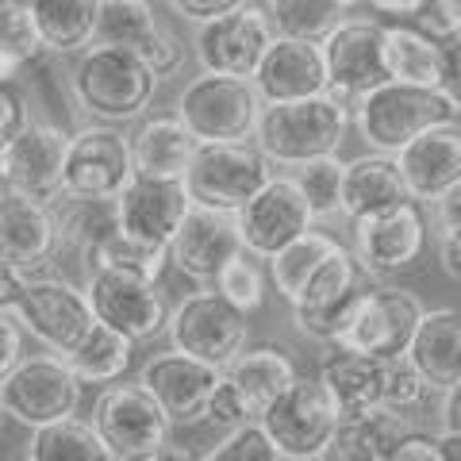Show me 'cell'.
Returning a JSON list of instances; mask_svg holds the SVG:
<instances>
[{
	"label": "cell",
	"instance_id": "cell-1",
	"mask_svg": "<svg viewBox=\"0 0 461 461\" xmlns=\"http://www.w3.org/2000/svg\"><path fill=\"white\" fill-rule=\"evenodd\" d=\"M354 127V112L330 93L296 100V104H269L258 115L254 147L262 150L269 166H285L288 173L320 162V158H339L346 131Z\"/></svg>",
	"mask_w": 461,
	"mask_h": 461
},
{
	"label": "cell",
	"instance_id": "cell-2",
	"mask_svg": "<svg viewBox=\"0 0 461 461\" xmlns=\"http://www.w3.org/2000/svg\"><path fill=\"white\" fill-rule=\"evenodd\" d=\"M69 89H74L77 104L96 123L123 127L150 112L158 96V77L131 50L93 42L85 54H77L74 74H69Z\"/></svg>",
	"mask_w": 461,
	"mask_h": 461
},
{
	"label": "cell",
	"instance_id": "cell-3",
	"mask_svg": "<svg viewBox=\"0 0 461 461\" xmlns=\"http://www.w3.org/2000/svg\"><path fill=\"white\" fill-rule=\"evenodd\" d=\"M457 120L450 100L438 89H411V85H381L377 93L357 100L354 108V131L362 135L369 154L396 158L403 147H411L430 127Z\"/></svg>",
	"mask_w": 461,
	"mask_h": 461
},
{
	"label": "cell",
	"instance_id": "cell-4",
	"mask_svg": "<svg viewBox=\"0 0 461 461\" xmlns=\"http://www.w3.org/2000/svg\"><path fill=\"white\" fill-rule=\"evenodd\" d=\"M423 300L403 285H373L362 288L354 300L350 315H346L342 335L335 339L330 350H346L357 357H373V362H384V357H400L408 354V346L420 330L423 320Z\"/></svg>",
	"mask_w": 461,
	"mask_h": 461
},
{
	"label": "cell",
	"instance_id": "cell-5",
	"mask_svg": "<svg viewBox=\"0 0 461 461\" xmlns=\"http://www.w3.org/2000/svg\"><path fill=\"white\" fill-rule=\"evenodd\" d=\"M269 177H273V166L254 142H200L181 185L189 193L193 208L239 215L242 204H250L262 193V185Z\"/></svg>",
	"mask_w": 461,
	"mask_h": 461
},
{
	"label": "cell",
	"instance_id": "cell-6",
	"mask_svg": "<svg viewBox=\"0 0 461 461\" xmlns=\"http://www.w3.org/2000/svg\"><path fill=\"white\" fill-rule=\"evenodd\" d=\"M166 330H169V350L223 373L247 350L250 315L230 308L215 288H196L169 312Z\"/></svg>",
	"mask_w": 461,
	"mask_h": 461
},
{
	"label": "cell",
	"instance_id": "cell-7",
	"mask_svg": "<svg viewBox=\"0 0 461 461\" xmlns=\"http://www.w3.org/2000/svg\"><path fill=\"white\" fill-rule=\"evenodd\" d=\"M89 427L115 461H142L169 446V420L139 381L104 384L93 400Z\"/></svg>",
	"mask_w": 461,
	"mask_h": 461
},
{
	"label": "cell",
	"instance_id": "cell-8",
	"mask_svg": "<svg viewBox=\"0 0 461 461\" xmlns=\"http://www.w3.org/2000/svg\"><path fill=\"white\" fill-rule=\"evenodd\" d=\"M173 115L196 142H250L262 100L250 81L200 74L181 89Z\"/></svg>",
	"mask_w": 461,
	"mask_h": 461
},
{
	"label": "cell",
	"instance_id": "cell-9",
	"mask_svg": "<svg viewBox=\"0 0 461 461\" xmlns=\"http://www.w3.org/2000/svg\"><path fill=\"white\" fill-rule=\"evenodd\" d=\"M81 403V381L66 369L62 357L32 354L0 381V411L32 430L74 420Z\"/></svg>",
	"mask_w": 461,
	"mask_h": 461
},
{
	"label": "cell",
	"instance_id": "cell-10",
	"mask_svg": "<svg viewBox=\"0 0 461 461\" xmlns=\"http://www.w3.org/2000/svg\"><path fill=\"white\" fill-rule=\"evenodd\" d=\"M277 39L269 23L266 5L254 0H239L227 16L196 27L193 35V54L200 62V74L212 77H235V81H254L258 66Z\"/></svg>",
	"mask_w": 461,
	"mask_h": 461
},
{
	"label": "cell",
	"instance_id": "cell-11",
	"mask_svg": "<svg viewBox=\"0 0 461 461\" xmlns=\"http://www.w3.org/2000/svg\"><path fill=\"white\" fill-rule=\"evenodd\" d=\"M12 315L54 357H69L74 350H81L85 339L96 330V315L85 300V288L62 277H27L23 296Z\"/></svg>",
	"mask_w": 461,
	"mask_h": 461
},
{
	"label": "cell",
	"instance_id": "cell-12",
	"mask_svg": "<svg viewBox=\"0 0 461 461\" xmlns=\"http://www.w3.org/2000/svg\"><path fill=\"white\" fill-rule=\"evenodd\" d=\"M131 135L123 127L89 123L69 131L62 193L89 196V200H115L120 189L131 181Z\"/></svg>",
	"mask_w": 461,
	"mask_h": 461
},
{
	"label": "cell",
	"instance_id": "cell-13",
	"mask_svg": "<svg viewBox=\"0 0 461 461\" xmlns=\"http://www.w3.org/2000/svg\"><path fill=\"white\" fill-rule=\"evenodd\" d=\"M258 427L266 430V438L273 442L277 457L315 461L323 454V446L330 442V435L339 430V411L320 381L300 377L262 420H258Z\"/></svg>",
	"mask_w": 461,
	"mask_h": 461
},
{
	"label": "cell",
	"instance_id": "cell-14",
	"mask_svg": "<svg viewBox=\"0 0 461 461\" xmlns=\"http://www.w3.org/2000/svg\"><path fill=\"white\" fill-rule=\"evenodd\" d=\"M384 23L369 16H350L323 42V66H327V93L342 100L346 108H357V100L388 85L384 74Z\"/></svg>",
	"mask_w": 461,
	"mask_h": 461
},
{
	"label": "cell",
	"instance_id": "cell-15",
	"mask_svg": "<svg viewBox=\"0 0 461 461\" xmlns=\"http://www.w3.org/2000/svg\"><path fill=\"white\" fill-rule=\"evenodd\" d=\"M85 300H89L100 327H108L112 335L127 339L131 346L158 339L169 323L162 288L150 281H139L131 273H115V269L93 273L85 281Z\"/></svg>",
	"mask_w": 461,
	"mask_h": 461
},
{
	"label": "cell",
	"instance_id": "cell-16",
	"mask_svg": "<svg viewBox=\"0 0 461 461\" xmlns=\"http://www.w3.org/2000/svg\"><path fill=\"white\" fill-rule=\"evenodd\" d=\"M239 220V235H242V250L250 258H277L285 247H293L300 235H308L315 227L312 208L300 185L293 181V173H273V177L262 185L250 204H242Z\"/></svg>",
	"mask_w": 461,
	"mask_h": 461
},
{
	"label": "cell",
	"instance_id": "cell-17",
	"mask_svg": "<svg viewBox=\"0 0 461 461\" xmlns=\"http://www.w3.org/2000/svg\"><path fill=\"white\" fill-rule=\"evenodd\" d=\"M100 47H120L131 50L147 62L150 74L162 81L173 77L185 66V42L173 27L158 23L154 8L142 0H100V27H96Z\"/></svg>",
	"mask_w": 461,
	"mask_h": 461
},
{
	"label": "cell",
	"instance_id": "cell-18",
	"mask_svg": "<svg viewBox=\"0 0 461 461\" xmlns=\"http://www.w3.org/2000/svg\"><path fill=\"white\" fill-rule=\"evenodd\" d=\"M354 227V262L357 273L369 277H396L408 273L411 266H420V258L427 250V220L420 204H400L373 220L350 223Z\"/></svg>",
	"mask_w": 461,
	"mask_h": 461
},
{
	"label": "cell",
	"instance_id": "cell-19",
	"mask_svg": "<svg viewBox=\"0 0 461 461\" xmlns=\"http://www.w3.org/2000/svg\"><path fill=\"white\" fill-rule=\"evenodd\" d=\"M69 131L58 123H27L20 139L0 154V189L32 196L39 204H54L62 196Z\"/></svg>",
	"mask_w": 461,
	"mask_h": 461
},
{
	"label": "cell",
	"instance_id": "cell-20",
	"mask_svg": "<svg viewBox=\"0 0 461 461\" xmlns=\"http://www.w3.org/2000/svg\"><path fill=\"white\" fill-rule=\"evenodd\" d=\"M357 293H362V285H357V262H354L350 247H339L315 269V277L308 281V288L300 293L296 308H293L300 335L330 350L335 339L342 335L346 315H350Z\"/></svg>",
	"mask_w": 461,
	"mask_h": 461
},
{
	"label": "cell",
	"instance_id": "cell-21",
	"mask_svg": "<svg viewBox=\"0 0 461 461\" xmlns=\"http://www.w3.org/2000/svg\"><path fill=\"white\" fill-rule=\"evenodd\" d=\"M189 212L193 204L181 181H158V177H142V173H131V181L115 196L120 230L135 242H147V247L169 250L173 235H177V227L185 223Z\"/></svg>",
	"mask_w": 461,
	"mask_h": 461
},
{
	"label": "cell",
	"instance_id": "cell-22",
	"mask_svg": "<svg viewBox=\"0 0 461 461\" xmlns=\"http://www.w3.org/2000/svg\"><path fill=\"white\" fill-rule=\"evenodd\" d=\"M223 373L208 369L185 357L177 350L154 354L147 366L139 369V384L150 393V400L162 408L169 427H185V423H200L208 411V400L215 393Z\"/></svg>",
	"mask_w": 461,
	"mask_h": 461
},
{
	"label": "cell",
	"instance_id": "cell-23",
	"mask_svg": "<svg viewBox=\"0 0 461 461\" xmlns=\"http://www.w3.org/2000/svg\"><path fill=\"white\" fill-rule=\"evenodd\" d=\"M239 254H242L239 220L212 208H193L169 242V266L196 285H215L223 266Z\"/></svg>",
	"mask_w": 461,
	"mask_h": 461
},
{
	"label": "cell",
	"instance_id": "cell-24",
	"mask_svg": "<svg viewBox=\"0 0 461 461\" xmlns=\"http://www.w3.org/2000/svg\"><path fill=\"white\" fill-rule=\"evenodd\" d=\"M250 85L258 100H262V108L323 96L327 93L323 47L300 42V39H273Z\"/></svg>",
	"mask_w": 461,
	"mask_h": 461
},
{
	"label": "cell",
	"instance_id": "cell-25",
	"mask_svg": "<svg viewBox=\"0 0 461 461\" xmlns=\"http://www.w3.org/2000/svg\"><path fill=\"white\" fill-rule=\"evenodd\" d=\"M58 254L54 212L32 196L0 189V262L32 277Z\"/></svg>",
	"mask_w": 461,
	"mask_h": 461
},
{
	"label": "cell",
	"instance_id": "cell-26",
	"mask_svg": "<svg viewBox=\"0 0 461 461\" xmlns=\"http://www.w3.org/2000/svg\"><path fill=\"white\" fill-rule=\"evenodd\" d=\"M396 169L403 177L411 204H435V200L461 181V120L430 127L427 135H420L411 147H403L396 154Z\"/></svg>",
	"mask_w": 461,
	"mask_h": 461
},
{
	"label": "cell",
	"instance_id": "cell-27",
	"mask_svg": "<svg viewBox=\"0 0 461 461\" xmlns=\"http://www.w3.org/2000/svg\"><path fill=\"white\" fill-rule=\"evenodd\" d=\"M54 239H58V254L69 258L85 281L93 277L96 254L100 247L120 230V220H115V200H89V196H58L54 204Z\"/></svg>",
	"mask_w": 461,
	"mask_h": 461
},
{
	"label": "cell",
	"instance_id": "cell-28",
	"mask_svg": "<svg viewBox=\"0 0 461 461\" xmlns=\"http://www.w3.org/2000/svg\"><path fill=\"white\" fill-rule=\"evenodd\" d=\"M400 204H411L403 177L396 169V158L384 154H362L342 162V196H339V215H346L350 223L373 220Z\"/></svg>",
	"mask_w": 461,
	"mask_h": 461
},
{
	"label": "cell",
	"instance_id": "cell-29",
	"mask_svg": "<svg viewBox=\"0 0 461 461\" xmlns=\"http://www.w3.org/2000/svg\"><path fill=\"white\" fill-rule=\"evenodd\" d=\"M320 381L327 388L330 403L339 411V423L366 420V415L384 411L381 400V362L373 357H357L346 350H330L320 362Z\"/></svg>",
	"mask_w": 461,
	"mask_h": 461
},
{
	"label": "cell",
	"instance_id": "cell-30",
	"mask_svg": "<svg viewBox=\"0 0 461 461\" xmlns=\"http://www.w3.org/2000/svg\"><path fill=\"white\" fill-rule=\"evenodd\" d=\"M223 377L235 384V393L247 400V408L254 415V423L277 403L288 388H293L300 377H296V366L281 346L273 342H262V346H247L235 362L223 369Z\"/></svg>",
	"mask_w": 461,
	"mask_h": 461
},
{
	"label": "cell",
	"instance_id": "cell-31",
	"mask_svg": "<svg viewBox=\"0 0 461 461\" xmlns=\"http://www.w3.org/2000/svg\"><path fill=\"white\" fill-rule=\"evenodd\" d=\"M408 357L435 393L454 388L461 381V312L457 308L423 312L420 330H415L408 346Z\"/></svg>",
	"mask_w": 461,
	"mask_h": 461
},
{
	"label": "cell",
	"instance_id": "cell-32",
	"mask_svg": "<svg viewBox=\"0 0 461 461\" xmlns=\"http://www.w3.org/2000/svg\"><path fill=\"white\" fill-rule=\"evenodd\" d=\"M196 147L200 142L185 131V123L177 115H150V120H142L139 131L131 135V166H135V173H142V177L181 181Z\"/></svg>",
	"mask_w": 461,
	"mask_h": 461
},
{
	"label": "cell",
	"instance_id": "cell-33",
	"mask_svg": "<svg viewBox=\"0 0 461 461\" xmlns=\"http://www.w3.org/2000/svg\"><path fill=\"white\" fill-rule=\"evenodd\" d=\"M32 27L50 54H85L96 42L100 0H35Z\"/></svg>",
	"mask_w": 461,
	"mask_h": 461
},
{
	"label": "cell",
	"instance_id": "cell-34",
	"mask_svg": "<svg viewBox=\"0 0 461 461\" xmlns=\"http://www.w3.org/2000/svg\"><path fill=\"white\" fill-rule=\"evenodd\" d=\"M384 74L393 85H411V89H438L442 77V47L420 35L411 23L384 27Z\"/></svg>",
	"mask_w": 461,
	"mask_h": 461
},
{
	"label": "cell",
	"instance_id": "cell-35",
	"mask_svg": "<svg viewBox=\"0 0 461 461\" xmlns=\"http://www.w3.org/2000/svg\"><path fill=\"white\" fill-rule=\"evenodd\" d=\"M408 430H411V423L393 411H377V415H366V420L339 423V430L330 435V442L323 446V454L315 461H384Z\"/></svg>",
	"mask_w": 461,
	"mask_h": 461
},
{
	"label": "cell",
	"instance_id": "cell-36",
	"mask_svg": "<svg viewBox=\"0 0 461 461\" xmlns=\"http://www.w3.org/2000/svg\"><path fill=\"white\" fill-rule=\"evenodd\" d=\"M342 247V242L335 235H327V230L312 227L308 235H300L293 247H285L277 258H269V285L273 293H281V300L288 308H296L300 293L308 288V281L315 277V269H320L330 254H335Z\"/></svg>",
	"mask_w": 461,
	"mask_h": 461
},
{
	"label": "cell",
	"instance_id": "cell-37",
	"mask_svg": "<svg viewBox=\"0 0 461 461\" xmlns=\"http://www.w3.org/2000/svg\"><path fill=\"white\" fill-rule=\"evenodd\" d=\"M266 12L277 39H300L323 47L327 35L342 27L357 8L346 0H273V5H266Z\"/></svg>",
	"mask_w": 461,
	"mask_h": 461
},
{
	"label": "cell",
	"instance_id": "cell-38",
	"mask_svg": "<svg viewBox=\"0 0 461 461\" xmlns=\"http://www.w3.org/2000/svg\"><path fill=\"white\" fill-rule=\"evenodd\" d=\"M62 362H66V369L74 373L81 384H115V381H123L127 369H131L135 346L127 339H120V335H112L108 327L96 323V330L85 339L81 350L62 357Z\"/></svg>",
	"mask_w": 461,
	"mask_h": 461
},
{
	"label": "cell",
	"instance_id": "cell-39",
	"mask_svg": "<svg viewBox=\"0 0 461 461\" xmlns=\"http://www.w3.org/2000/svg\"><path fill=\"white\" fill-rule=\"evenodd\" d=\"M27 461H112V454L96 438L89 420L74 415V420L35 430L27 442Z\"/></svg>",
	"mask_w": 461,
	"mask_h": 461
},
{
	"label": "cell",
	"instance_id": "cell-40",
	"mask_svg": "<svg viewBox=\"0 0 461 461\" xmlns=\"http://www.w3.org/2000/svg\"><path fill=\"white\" fill-rule=\"evenodd\" d=\"M100 269L131 273V277H139V281L158 285L162 273L169 269V250L166 247H147V242H135V239H127L123 230H115L96 254L93 273H100Z\"/></svg>",
	"mask_w": 461,
	"mask_h": 461
},
{
	"label": "cell",
	"instance_id": "cell-41",
	"mask_svg": "<svg viewBox=\"0 0 461 461\" xmlns=\"http://www.w3.org/2000/svg\"><path fill=\"white\" fill-rule=\"evenodd\" d=\"M430 396H438V393L423 381V373L411 366L408 354L384 357V362H381V400H384V411L403 415V420H408V411H420Z\"/></svg>",
	"mask_w": 461,
	"mask_h": 461
},
{
	"label": "cell",
	"instance_id": "cell-42",
	"mask_svg": "<svg viewBox=\"0 0 461 461\" xmlns=\"http://www.w3.org/2000/svg\"><path fill=\"white\" fill-rule=\"evenodd\" d=\"M266 285L269 277L262 273V266H258V258H250L247 250H242L239 258H230V262L223 266V273L215 277V293H220L230 308H239L242 315H250L262 308L266 300Z\"/></svg>",
	"mask_w": 461,
	"mask_h": 461
},
{
	"label": "cell",
	"instance_id": "cell-43",
	"mask_svg": "<svg viewBox=\"0 0 461 461\" xmlns=\"http://www.w3.org/2000/svg\"><path fill=\"white\" fill-rule=\"evenodd\" d=\"M293 181L300 185V193H304L315 223L339 215V196H342V162L339 158H320V162L293 169Z\"/></svg>",
	"mask_w": 461,
	"mask_h": 461
},
{
	"label": "cell",
	"instance_id": "cell-44",
	"mask_svg": "<svg viewBox=\"0 0 461 461\" xmlns=\"http://www.w3.org/2000/svg\"><path fill=\"white\" fill-rule=\"evenodd\" d=\"M0 54L16 58V62L32 66L39 62L42 54V42L32 27V8L16 5V0H0Z\"/></svg>",
	"mask_w": 461,
	"mask_h": 461
},
{
	"label": "cell",
	"instance_id": "cell-45",
	"mask_svg": "<svg viewBox=\"0 0 461 461\" xmlns=\"http://www.w3.org/2000/svg\"><path fill=\"white\" fill-rule=\"evenodd\" d=\"M200 461H277V450L266 438V430L250 423V427H239L230 435H223Z\"/></svg>",
	"mask_w": 461,
	"mask_h": 461
},
{
	"label": "cell",
	"instance_id": "cell-46",
	"mask_svg": "<svg viewBox=\"0 0 461 461\" xmlns=\"http://www.w3.org/2000/svg\"><path fill=\"white\" fill-rule=\"evenodd\" d=\"M204 420H208L212 427H220L223 435H230V430H239V427H250L254 415H250V408H247V400L235 393V384H230L227 377H220V384H215V393H212V400H208Z\"/></svg>",
	"mask_w": 461,
	"mask_h": 461
},
{
	"label": "cell",
	"instance_id": "cell-47",
	"mask_svg": "<svg viewBox=\"0 0 461 461\" xmlns=\"http://www.w3.org/2000/svg\"><path fill=\"white\" fill-rule=\"evenodd\" d=\"M411 27L430 42H450L457 35V16H454V0H423L420 16L411 20Z\"/></svg>",
	"mask_w": 461,
	"mask_h": 461
},
{
	"label": "cell",
	"instance_id": "cell-48",
	"mask_svg": "<svg viewBox=\"0 0 461 461\" xmlns=\"http://www.w3.org/2000/svg\"><path fill=\"white\" fill-rule=\"evenodd\" d=\"M32 123L27 120V96L12 85H0V154L20 139V131Z\"/></svg>",
	"mask_w": 461,
	"mask_h": 461
},
{
	"label": "cell",
	"instance_id": "cell-49",
	"mask_svg": "<svg viewBox=\"0 0 461 461\" xmlns=\"http://www.w3.org/2000/svg\"><path fill=\"white\" fill-rule=\"evenodd\" d=\"M438 93L450 100L454 115H461V35L450 42H442V77H438Z\"/></svg>",
	"mask_w": 461,
	"mask_h": 461
},
{
	"label": "cell",
	"instance_id": "cell-50",
	"mask_svg": "<svg viewBox=\"0 0 461 461\" xmlns=\"http://www.w3.org/2000/svg\"><path fill=\"white\" fill-rule=\"evenodd\" d=\"M23 362V327L12 312H0V381Z\"/></svg>",
	"mask_w": 461,
	"mask_h": 461
},
{
	"label": "cell",
	"instance_id": "cell-51",
	"mask_svg": "<svg viewBox=\"0 0 461 461\" xmlns=\"http://www.w3.org/2000/svg\"><path fill=\"white\" fill-rule=\"evenodd\" d=\"M384 461H446L442 450H438V438L435 435H427V430H408L396 446H393V454H388Z\"/></svg>",
	"mask_w": 461,
	"mask_h": 461
},
{
	"label": "cell",
	"instance_id": "cell-52",
	"mask_svg": "<svg viewBox=\"0 0 461 461\" xmlns=\"http://www.w3.org/2000/svg\"><path fill=\"white\" fill-rule=\"evenodd\" d=\"M239 0H173V12L177 16H185V20H193L196 27H204V23H212V20H220V16H227L230 8H235Z\"/></svg>",
	"mask_w": 461,
	"mask_h": 461
},
{
	"label": "cell",
	"instance_id": "cell-53",
	"mask_svg": "<svg viewBox=\"0 0 461 461\" xmlns=\"http://www.w3.org/2000/svg\"><path fill=\"white\" fill-rule=\"evenodd\" d=\"M430 215H435V227L438 235H446V230H457L461 227V181L450 185L435 204H430Z\"/></svg>",
	"mask_w": 461,
	"mask_h": 461
},
{
	"label": "cell",
	"instance_id": "cell-54",
	"mask_svg": "<svg viewBox=\"0 0 461 461\" xmlns=\"http://www.w3.org/2000/svg\"><path fill=\"white\" fill-rule=\"evenodd\" d=\"M438 262H442V273H446V277L461 281V227H457V230H446V235H438Z\"/></svg>",
	"mask_w": 461,
	"mask_h": 461
},
{
	"label": "cell",
	"instance_id": "cell-55",
	"mask_svg": "<svg viewBox=\"0 0 461 461\" xmlns=\"http://www.w3.org/2000/svg\"><path fill=\"white\" fill-rule=\"evenodd\" d=\"M23 285H27V277H20L16 269H8L5 262H0V312H16L20 296H23Z\"/></svg>",
	"mask_w": 461,
	"mask_h": 461
},
{
	"label": "cell",
	"instance_id": "cell-56",
	"mask_svg": "<svg viewBox=\"0 0 461 461\" xmlns=\"http://www.w3.org/2000/svg\"><path fill=\"white\" fill-rule=\"evenodd\" d=\"M423 8V0H373L369 12H377V16H403V20H415Z\"/></svg>",
	"mask_w": 461,
	"mask_h": 461
},
{
	"label": "cell",
	"instance_id": "cell-57",
	"mask_svg": "<svg viewBox=\"0 0 461 461\" xmlns=\"http://www.w3.org/2000/svg\"><path fill=\"white\" fill-rule=\"evenodd\" d=\"M142 461H196L193 450H185V446H162V450H154L150 457H142Z\"/></svg>",
	"mask_w": 461,
	"mask_h": 461
},
{
	"label": "cell",
	"instance_id": "cell-58",
	"mask_svg": "<svg viewBox=\"0 0 461 461\" xmlns=\"http://www.w3.org/2000/svg\"><path fill=\"white\" fill-rule=\"evenodd\" d=\"M446 461H461V435H435Z\"/></svg>",
	"mask_w": 461,
	"mask_h": 461
},
{
	"label": "cell",
	"instance_id": "cell-59",
	"mask_svg": "<svg viewBox=\"0 0 461 461\" xmlns=\"http://www.w3.org/2000/svg\"><path fill=\"white\" fill-rule=\"evenodd\" d=\"M454 16H457V35H461V0H454Z\"/></svg>",
	"mask_w": 461,
	"mask_h": 461
},
{
	"label": "cell",
	"instance_id": "cell-60",
	"mask_svg": "<svg viewBox=\"0 0 461 461\" xmlns=\"http://www.w3.org/2000/svg\"><path fill=\"white\" fill-rule=\"evenodd\" d=\"M5 423H8V420H5V411H0V435H5Z\"/></svg>",
	"mask_w": 461,
	"mask_h": 461
},
{
	"label": "cell",
	"instance_id": "cell-61",
	"mask_svg": "<svg viewBox=\"0 0 461 461\" xmlns=\"http://www.w3.org/2000/svg\"><path fill=\"white\" fill-rule=\"evenodd\" d=\"M277 461H293V457H277Z\"/></svg>",
	"mask_w": 461,
	"mask_h": 461
},
{
	"label": "cell",
	"instance_id": "cell-62",
	"mask_svg": "<svg viewBox=\"0 0 461 461\" xmlns=\"http://www.w3.org/2000/svg\"><path fill=\"white\" fill-rule=\"evenodd\" d=\"M454 388H461V381H457V384H454Z\"/></svg>",
	"mask_w": 461,
	"mask_h": 461
},
{
	"label": "cell",
	"instance_id": "cell-63",
	"mask_svg": "<svg viewBox=\"0 0 461 461\" xmlns=\"http://www.w3.org/2000/svg\"><path fill=\"white\" fill-rule=\"evenodd\" d=\"M112 461H115V457H112Z\"/></svg>",
	"mask_w": 461,
	"mask_h": 461
}]
</instances>
